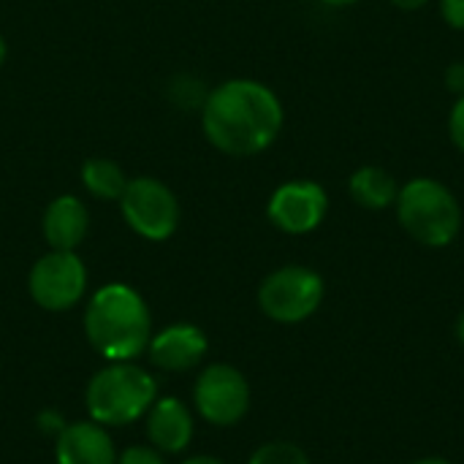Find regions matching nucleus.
<instances>
[{
  "mask_svg": "<svg viewBox=\"0 0 464 464\" xmlns=\"http://www.w3.org/2000/svg\"><path fill=\"white\" fill-rule=\"evenodd\" d=\"M285 122L283 103L272 87L256 79L218 84L201 109V128L209 144L234 158L266 152Z\"/></svg>",
  "mask_w": 464,
  "mask_h": 464,
  "instance_id": "f257e3e1",
  "label": "nucleus"
},
{
  "mask_svg": "<svg viewBox=\"0 0 464 464\" xmlns=\"http://www.w3.org/2000/svg\"><path fill=\"white\" fill-rule=\"evenodd\" d=\"M84 332L101 356L109 362H128L147 351L152 340V318L133 288L111 283L92 294L84 315Z\"/></svg>",
  "mask_w": 464,
  "mask_h": 464,
  "instance_id": "f03ea898",
  "label": "nucleus"
},
{
  "mask_svg": "<svg viewBox=\"0 0 464 464\" xmlns=\"http://www.w3.org/2000/svg\"><path fill=\"white\" fill-rule=\"evenodd\" d=\"M397 220L424 247H449L462 231V204L454 190L432 177H413L400 185Z\"/></svg>",
  "mask_w": 464,
  "mask_h": 464,
  "instance_id": "7ed1b4c3",
  "label": "nucleus"
},
{
  "mask_svg": "<svg viewBox=\"0 0 464 464\" xmlns=\"http://www.w3.org/2000/svg\"><path fill=\"white\" fill-rule=\"evenodd\" d=\"M158 397L152 375L130 362H111L87 386V408L95 424L122 427L141 419Z\"/></svg>",
  "mask_w": 464,
  "mask_h": 464,
  "instance_id": "20e7f679",
  "label": "nucleus"
},
{
  "mask_svg": "<svg viewBox=\"0 0 464 464\" xmlns=\"http://www.w3.org/2000/svg\"><path fill=\"white\" fill-rule=\"evenodd\" d=\"M324 302V280L310 266H283L258 288L264 315L277 324H302Z\"/></svg>",
  "mask_w": 464,
  "mask_h": 464,
  "instance_id": "39448f33",
  "label": "nucleus"
},
{
  "mask_svg": "<svg viewBox=\"0 0 464 464\" xmlns=\"http://www.w3.org/2000/svg\"><path fill=\"white\" fill-rule=\"evenodd\" d=\"M120 209L125 223L150 242L169 239L179 226L177 196L160 179L152 177L128 179V188L120 196Z\"/></svg>",
  "mask_w": 464,
  "mask_h": 464,
  "instance_id": "423d86ee",
  "label": "nucleus"
},
{
  "mask_svg": "<svg viewBox=\"0 0 464 464\" xmlns=\"http://www.w3.org/2000/svg\"><path fill=\"white\" fill-rule=\"evenodd\" d=\"M87 288V269L73 250H52L30 269V296L44 310L73 307Z\"/></svg>",
  "mask_w": 464,
  "mask_h": 464,
  "instance_id": "0eeeda50",
  "label": "nucleus"
},
{
  "mask_svg": "<svg viewBox=\"0 0 464 464\" xmlns=\"http://www.w3.org/2000/svg\"><path fill=\"white\" fill-rule=\"evenodd\" d=\"M266 215L272 226L280 228L283 234H294V237L310 234L329 215V193L324 190V185L313 179L283 182L272 193L266 204Z\"/></svg>",
  "mask_w": 464,
  "mask_h": 464,
  "instance_id": "6e6552de",
  "label": "nucleus"
},
{
  "mask_svg": "<svg viewBox=\"0 0 464 464\" xmlns=\"http://www.w3.org/2000/svg\"><path fill=\"white\" fill-rule=\"evenodd\" d=\"M198 413L218 427L237 424L250 408V386L245 375L228 364H212L201 372L193 389Z\"/></svg>",
  "mask_w": 464,
  "mask_h": 464,
  "instance_id": "1a4fd4ad",
  "label": "nucleus"
},
{
  "mask_svg": "<svg viewBox=\"0 0 464 464\" xmlns=\"http://www.w3.org/2000/svg\"><path fill=\"white\" fill-rule=\"evenodd\" d=\"M147 351H150V362L155 367L169 370V372H182V370L196 367L204 359L207 337L198 326L177 324V326L163 329L158 337H152Z\"/></svg>",
  "mask_w": 464,
  "mask_h": 464,
  "instance_id": "9d476101",
  "label": "nucleus"
},
{
  "mask_svg": "<svg viewBox=\"0 0 464 464\" xmlns=\"http://www.w3.org/2000/svg\"><path fill=\"white\" fill-rule=\"evenodd\" d=\"M44 237L52 250H76L90 228V215L82 198L57 196L44 212Z\"/></svg>",
  "mask_w": 464,
  "mask_h": 464,
  "instance_id": "9b49d317",
  "label": "nucleus"
},
{
  "mask_svg": "<svg viewBox=\"0 0 464 464\" xmlns=\"http://www.w3.org/2000/svg\"><path fill=\"white\" fill-rule=\"evenodd\" d=\"M147 435L152 446H158L160 451L179 454L188 449L193 438V416L174 397L155 400V405L147 411Z\"/></svg>",
  "mask_w": 464,
  "mask_h": 464,
  "instance_id": "f8f14e48",
  "label": "nucleus"
},
{
  "mask_svg": "<svg viewBox=\"0 0 464 464\" xmlns=\"http://www.w3.org/2000/svg\"><path fill=\"white\" fill-rule=\"evenodd\" d=\"M57 464H114V443L101 424H71L57 438Z\"/></svg>",
  "mask_w": 464,
  "mask_h": 464,
  "instance_id": "ddd939ff",
  "label": "nucleus"
},
{
  "mask_svg": "<svg viewBox=\"0 0 464 464\" xmlns=\"http://www.w3.org/2000/svg\"><path fill=\"white\" fill-rule=\"evenodd\" d=\"M348 193L359 207L378 212V209L394 207L397 193H400V182L383 166H362L351 174Z\"/></svg>",
  "mask_w": 464,
  "mask_h": 464,
  "instance_id": "4468645a",
  "label": "nucleus"
},
{
  "mask_svg": "<svg viewBox=\"0 0 464 464\" xmlns=\"http://www.w3.org/2000/svg\"><path fill=\"white\" fill-rule=\"evenodd\" d=\"M82 185L95 196V198H109V201H120V196L128 188V177L125 171L109 160V158H92L82 166Z\"/></svg>",
  "mask_w": 464,
  "mask_h": 464,
  "instance_id": "2eb2a0df",
  "label": "nucleus"
},
{
  "mask_svg": "<svg viewBox=\"0 0 464 464\" xmlns=\"http://www.w3.org/2000/svg\"><path fill=\"white\" fill-rule=\"evenodd\" d=\"M247 464H310L307 454L294 443H266L261 446Z\"/></svg>",
  "mask_w": 464,
  "mask_h": 464,
  "instance_id": "dca6fc26",
  "label": "nucleus"
},
{
  "mask_svg": "<svg viewBox=\"0 0 464 464\" xmlns=\"http://www.w3.org/2000/svg\"><path fill=\"white\" fill-rule=\"evenodd\" d=\"M449 136H451V144L464 152V95H459L449 111Z\"/></svg>",
  "mask_w": 464,
  "mask_h": 464,
  "instance_id": "f3484780",
  "label": "nucleus"
},
{
  "mask_svg": "<svg viewBox=\"0 0 464 464\" xmlns=\"http://www.w3.org/2000/svg\"><path fill=\"white\" fill-rule=\"evenodd\" d=\"M120 464H166V462L160 459V454H158V451H152V449H147V446H133V449L122 451Z\"/></svg>",
  "mask_w": 464,
  "mask_h": 464,
  "instance_id": "a211bd4d",
  "label": "nucleus"
},
{
  "mask_svg": "<svg viewBox=\"0 0 464 464\" xmlns=\"http://www.w3.org/2000/svg\"><path fill=\"white\" fill-rule=\"evenodd\" d=\"M440 16L449 27L464 30V0H440Z\"/></svg>",
  "mask_w": 464,
  "mask_h": 464,
  "instance_id": "6ab92c4d",
  "label": "nucleus"
},
{
  "mask_svg": "<svg viewBox=\"0 0 464 464\" xmlns=\"http://www.w3.org/2000/svg\"><path fill=\"white\" fill-rule=\"evenodd\" d=\"M443 82H446L449 92H454L457 98L464 95V60H457V63H451V65L446 68Z\"/></svg>",
  "mask_w": 464,
  "mask_h": 464,
  "instance_id": "aec40b11",
  "label": "nucleus"
},
{
  "mask_svg": "<svg viewBox=\"0 0 464 464\" xmlns=\"http://www.w3.org/2000/svg\"><path fill=\"white\" fill-rule=\"evenodd\" d=\"M394 8H402V11H419V8H424L430 0H389Z\"/></svg>",
  "mask_w": 464,
  "mask_h": 464,
  "instance_id": "412c9836",
  "label": "nucleus"
},
{
  "mask_svg": "<svg viewBox=\"0 0 464 464\" xmlns=\"http://www.w3.org/2000/svg\"><path fill=\"white\" fill-rule=\"evenodd\" d=\"M324 5H332V8H348V5H353V3H359V0H321Z\"/></svg>",
  "mask_w": 464,
  "mask_h": 464,
  "instance_id": "4be33fe9",
  "label": "nucleus"
},
{
  "mask_svg": "<svg viewBox=\"0 0 464 464\" xmlns=\"http://www.w3.org/2000/svg\"><path fill=\"white\" fill-rule=\"evenodd\" d=\"M185 464H226V462H220V459H215V457H193V459H188Z\"/></svg>",
  "mask_w": 464,
  "mask_h": 464,
  "instance_id": "5701e85b",
  "label": "nucleus"
},
{
  "mask_svg": "<svg viewBox=\"0 0 464 464\" xmlns=\"http://www.w3.org/2000/svg\"><path fill=\"white\" fill-rule=\"evenodd\" d=\"M457 340L464 348V313H459V318H457Z\"/></svg>",
  "mask_w": 464,
  "mask_h": 464,
  "instance_id": "b1692460",
  "label": "nucleus"
},
{
  "mask_svg": "<svg viewBox=\"0 0 464 464\" xmlns=\"http://www.w3.org/2000/svg\"><path fill=\"white\" fill-rule=\"evenodd\" d=\"M411 464H451L449 459H440V457H427V459H416Z\"/></svg>",
  "mask_w": 464,
  "mask_h": 464,
  "instance_id": "393cba45",
  "label": "nucleus"
},
{
  "mask_svg": "<svg viewBox=\"0 0 464 464\" xmlns=\"http://www.w3.org/2000/svg\"><path fill=\"white\" fill-rule=\"evenodd\" d=\"M5 54H8V46H5V38L0 35V65L5 63Z\"/></svg>",
  "mask_w": 464,
  "mask_h": 464,
  "instance_id": "a878e982",
  "label": "nucleus"
}]
</instances>
